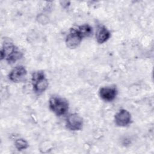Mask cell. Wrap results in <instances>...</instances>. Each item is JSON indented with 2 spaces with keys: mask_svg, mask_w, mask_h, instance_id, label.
Segmentation results:
<instances>
[{
  "mask_svg": "<svg viewBox=\"0 0 154 154\" xmlns=\"http://www.w3.org/2000/svg\"><path fill=\"white\" fill-rule=\"evenodd\" d=\"M22 56V54L11 43H4L1 51V59L6 58V60L9 63H14L17 60L20 59Z\"/></svg>",
  "mask_w": 154,
  "mask_h": 154,
  "instance_id": "obj_1",
  "label": "cell"
},
{
  "mask_svg": "<svg viewBox=\"0 0 154 154\" xmlns=\"http://www.w3.org/2000/svg\"><path fill=\"white\" fill-rule=\"evenodd\" d=\"M49 103L51 110L57 116L64 115L69 109V103L64 99L54 96L50 98Z\"/></svg>",
  "mask_w": 154,
  "mask_h": 154,
  "instance_id": "obj_2",
  "label": "cell"
},
{
  "mask_svg": "<svg viewBox=\"0 0 154 154\" xmlns=\"http://www.w3.org/2000/svg\"><path fill=\"white\" fill-rule=\"evenodd\" d=\"M32 82L35 91L38 93L45 91L48 88L49 84L43 72H37L33 73Z\"/></svg>",
  "mask_w": 154,
  "mask_h": 154,
  "instance_id": "obj_3",
  "label": "cell"
},
{
  "mask_svg": "<svg viewBox=\"0 0 154 154\" xmlns=\"http://www.w3.org/2000/svg\"><path fill=\"white\" fill-rule=\"evenodd\" d=\"M82 38V37L79 33L76 28H72L66 38V45L71 49L76 48L79 45Z\"/></svg>",
  "mask_w": 154,
  "mask_h": 154,
  "instance_id": "obj_4",
  "label": "cell"
},
{
  "mask_svg": "<svg viewBox=\"0 0 154 154\" xmlns=\"http://www.w3.org/2000/svg\"><path fill=\"white\" fill-rule=\"evenodd\" d=\"M66 125L67 128L71 131H79L82 128L83 120L78 114H72L67 117Z\"/></svg>",
  "mask_w": 154,
  "mask_h": 154,
  "instance_id": "obj_5",
  "label": "cell"
},
{
  "mask_svg": "<svg viewBox=\"0 0 154 154\" xmlns=\"http://www.w3.org/2000/svg\"><path fill=\"white\" fill-rule=\"evenodd\" d=\"M26 70L22 66L14 67L10 73L8 77L10 81L14 82H19L24 80L26 75Z\"/></svg>",
  "mask_w": 154,
  "mask_h": 154,
  "instance_id": "obj_6",
  "label": "cell"
},
{
  "mask_svg": "<svg viewBox=\"0 0 154 154\" xmlns=\"http://www.w3.org/2000/svg\"><path fill=\"white\" fill-rule=\"evenodd\" d=\"M115 123L119 126H125L131 123V116L128 111L125 109H120L114 117Z\"/></svg>",
  "mask_w": 154,
  "mask_h": 154,
  "instance_id": "obj_7",
  "label": "cell"
},
{
  "mask_svg": "<svg viewBox=\"0 0 154 154\" xmlns=\"http://www.w3.org/2000/svg\"><path fill=\"white\" fill-rule=\"evenodd\" d=\"M117 91L114 87H102L99 90L100 97L105 101L110 102L116 97Z\"/></svg>",
  "mask_w": 154,
  "mask_h": 154,
  "instance_id": "obj_8",
  "label": "cell"
},
{
  "mask_svg": "<svg viewBox=\"0 0 154 154\" xmlns=\"http://www.w3.org/2000/svg\"><path fill=\"white\" fill-rule=\"evenodd\" d=\"M111 34L108 29L104 26H99L97 29L96 37L99 43H103L110 37Z\"/></svg>",
  "mask_w": 154,
  "mask_h": 154,
  "instance_id": "obj_9",
  "label": "cell"
},
{
  "mask_svg": "<svg viewBox=\"0 0 154 154\" xmlns=\"http://www.w3.org/2000/svg\"><path fill=\"white\" fill-rule=\"evenodd\" d=\"M82 37V38L86 37H90L93 34L92 28L88 25H83L76 28Z\"/></svg>",
  "mask_w": 154,
  "mask_h": 154,
  "instance_id": "obj_10",
  "label": "cell"
},
{
  "mask_svg": "<svg viewBox=\"0 0 154 154\" xmlns=\"http://www.w3.org/2000/svg\"><path fill=\"white\" fill-rule=\"evenodd\" d=\"M15 146L17 150H21L26 149L28 147V144L25 140L20 138L16 140Z\"/></svg>",
  "mask_w": 154,
  "mask_h": 154,
  "instance_id": "obj_11",
  "label": "cell"
}]
</instances>
